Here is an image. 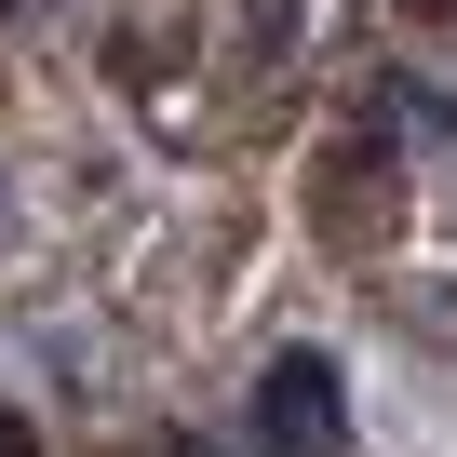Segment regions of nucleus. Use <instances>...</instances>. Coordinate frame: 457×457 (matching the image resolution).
Here are the masks:
<instances>
[{
    "instance_id": "nucleus-1",
    "label": "nucleus",
    "mask_w": 457,
    "mask_h": 457,
    "mask_svg": "<svg viewBox=\"0 0 457 457\" xmlns=\"http://www.w3.org/2000/svg\"><path fill=\"white\" fill-rule=\"evenodd\" d=\"M270 430L283 444H337V363L323 350H283L270 363Z\"/></svg>"
},
{
    "instance_id": "nucleus-2",
    "label": "nucleus",
    "mask_w": 457,
    "mask_h": 457,
    "mask_svg": "<svg viewBox=\"0 0 457 457\" xmlns=\"http://www.w3.org/2000/svg\"><path fill=\"white\" fill-rule=\"evenodd\" d=\"M0 457H41V444H28V417H14V403H0Z\"/></svg>"
}]
</instances>
